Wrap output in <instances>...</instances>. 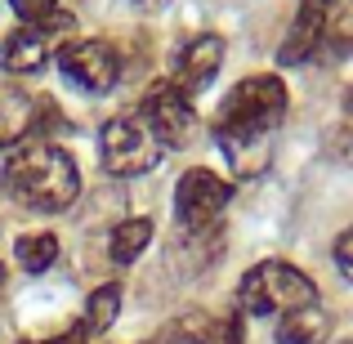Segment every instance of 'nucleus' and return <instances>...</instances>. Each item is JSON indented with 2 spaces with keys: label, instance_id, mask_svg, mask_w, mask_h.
<instances>
[{
  "label": "nucleus",
  "instance_id": "5701e85b",
  "mask_svg": "<svg viewBox=\"0 0 353 344\" xmlns=\"http://www.w3.org/2000/svg\"><path fill=\"white\" fill-rule=\"evenodd\" d=\"M0 291H5V264H0Z\"/></svg>",
  "mask_w": 353,
  "mask_h": 344
},
{
  "label": "nucleus",
  "instance_id": "39448f33",
  "mask_svg": "<svg viewBox=\"0 0 353 344\" xmlns=\"http://www.w3.org/2000/svg\"><path fill=\"white\" fill-rule=\"evenodd\" d=\"M99 156H103V170L117 179H134L148 174L161 161V143L152 139V130L139 117H112L99 130Z\"/></svg>",
  "mask_w": 353,
  "mask_h": 344
},
{
  "label": "nucleus",
  "instance_id": "dca6fc26",
  "mask_svg": "<svg viewBox=\"0 0 353 344\" xmlns=\"http://www.w3.org/2000/svg\"><path fill=\"white\" fill-rule=\"evenodd\" d=\"M117 313H121V286L108 282V286H99V291H90V300H85V322H81V327H85L90 336H103V331H112Z\"/></svg>",
  "mask_w": 353,
  "mask_h": 344
},
{
  "label": "nucleus",
  "instance_id": "aec40b11",
  "mask_svg": "<svg viewBox=\"0 0 353 344\" xmlns=\"http://www.w3.org/2000/svg\"><path fill=\"white\" fill-rule=\"evenodd\" d=\"M41 344H90V331L85 327H68V331H59V336L41 340Z\"/></svg>",
  "mask_w": 353,
  "mask_h": 344
},
{
  "label": "nucleus",
  "instance_id": "ddd939ff",
  "mask_svg": "<svg viewBox=\"0 0 353 344\" xmlns=\"http://www.w3.org/2000/svg\"><path fill=\"white\" fill-rule=\"evenodd\" d=\"M32 108L36 99H27L23 90H0V148H14L32 130Z\"/></svg>",
  "mask_w": 353,
  "mask_h": 344
},
{
  "label": "nucleus",
  "instance_id": "423d86ee",
  "mask_svg": "<svg viewBox=\"0 0 353 344\" xmlns=\"http://www.w3.org/2000/svg\"><path fill=\"white\" fill-rule=\"evenodd\" d=\"M59 72L68 85L85 90V94H112L121 81V50L103 36L68 41L59 50Z\"/></svg>",
  "mask_w": 353,
  "mask_h": 344
},
{
  "label": "nucleus",
  "instance_id": "f03ea898",
  "mask_svg": "<svg viewBox=\"0 0 353 344\" xmlns=\"http://www.w3.org/2000/svg\"><path fill=\"white\" fill-rule=\"evenodd\" d=\"M0 197H9L23 210H36V215H59L81 197V165L68 148L36 139L5 161Z\"/></svg>",
  "mask_w": 353,
  "mask_h": 344
},
{
  "label": "nucleus",
  "instance_id": "b1692460",
  "mask_svg": "<svg viewBox=\"0 0 353 344\" xmlns=\"http://www.w3.org/2000/svg\"><path fill=\"white\" fill-rule=\"evenodd\" d=\"M340 344H353V340H340Z\"/></svg>",
  "mask_w": 353,
  "mask_h": 344
},
{
  "label": "nucleus",
  "instance_id": "a211bd4d",
  "mask_svg": "<svg viewBox=\"0 0 353 344\" xmlns=\"http://www.w3.org/2000/svg\"><path fill=\"white\" fill-rule=\"evenodd\" d=\"M14 14L23 18L27 27H54L63 23V0H9Z\"/></svg>",
  "mask_w": 353,
  "mask_h": 344
},
{
  "label": "nucleus",
  "instance_id": "6ab92c4d",
  "mask_svg": "<svg viewBox=\"0 0 353 344\" xmlns=\"http://www.w3.org/2000/svg\"><path fill=\"white\" fill-rule=\"evenodd\" d=\"M336 268H340L345 282H353V228H345L336 237Z\"/></svg>",
  "mask_w": 353,
  "mask_h": 344
},
{
  "label": "nucleus",
  "instance_id": "6e6552de",
  "mask_svg": "<svg viewBox=\"0 0 353 344\" xmlns=\"http://www.w3.org/2000/svg\"><path fill=\"white\" fill-rule=\"evenodd\" d=\"M224 36H215V32H201V36H192L188 45L179 50V59H174V77H170V85L179 90V94H197V90H206L210 81L219 77V68H224Z\"/></svg>",
  "mask_w": 353,
  "mask_h": 344
},
{
  "label": "nucleus",
  "instance_id": "f3484780",
  "mask_svg": "<svg viewBox=\"0 0 353 344\" xmlns=\"http://www.w3.org/2000/svg\"><path fill=\"white\" fill-rule=\"evenodd\" d=\"M322 50L331 54H353V0H336L327 14V32H322Z\"/></svg>",
  "mask_w": 353,
  "mask_h": 344
},
{
  "label": "nucleus",
  "instance_id": "9b49d317",
  "mask_svg": "<svg viewBox=\"0 0 353 344\" xmlns=\"http://www.w3.org/2000/svg\"><path fill=\"white\" fill-rule=\"evenodd\" d=\"M331 336V318L318 309V304H304V309H291L277 318L273 340L277 344H322Z\"/></svg>",
  "mask_w": 353,
  "mask_h": 344
},
{
  "label": "nucleus",
  "instance_id": "9d476101",
  "mask_svg": "<svg viewBox=\"0 0 353 344\" xmlns=\"http://www.w3.org/2000/svg\"><path fill=\"white\" fill-rule=\"evenodd\" d=\"M50 63V36L45 27H14L0 36V72L9 77H36Z\"/></svg>",
  "mask_w": 353,
  "mask_h": 344
},
{
  "label": "nucleus",
  "instance_id": "4468645a",
  "mask_svg": "<svg viewBox=\"0 0 353 344\" xmlns=\"http://www.w3.org/2000/svg\"><path fill=\"white\" fill-rule=\"evenodd\" d=\"M148 241H152V219H125V224H117L112 237H108V259H112V264H134L148 250Z\"/></svg>",
  "mask_w": 353,
  "mask_h": 344
},
{
  "label": "nucleus",
  "instance_id": "f8f14e48",
  "mask_svg": "<svg viewBox=\"0 0 353 344\" xmlns=\"http://www.w3.org/2000/svg\"><path fill=\"white\" fill-rule=\"evenodd\" d=\"M152 344H224V327L210 322L206 313H188V318L165 322Z\"/></svg>",
  "mask_w": 353,
  "mask_h": 344
},
{
  "label": "nucleus",
  "instance_id": "f257e3e1",
  "mask_svg": "<svg viewBox=\"0 0 353 344\" xmlns=\"http://www.w3.org/2000/svg\"><path fill=\"white\" fill-rule=\"evenodd\" d=\"M291 94L273 72H259L246 77L228 90V99L215 112V143L228 152L237 174H259L268 161V143H273V130L282 125Z\"/></svg>",
  "mask_w": 353,
  "mask_h": 344
},
{
  "label": "nucleus",
  "instance_id": "0eeeda50",
  "mask_svg": "<svg viewBox=\"0 0 353 344\" xmlns=\"http://www.w3.org/2000/svg\"><path fill=\"white\" fill-rule=\"evenodd\" d=\"M139 121L152 130V139L161 148H183L197 130V112H192V99L179 94L170 81H157L148 85L143 103H139Z\"/></svg>",
  "mask_w": 353,
  "mask_h": 344
},
{
  "label": "nucleus",
  "instance_id": "7ed1b4c3",
  "mask_svg": "<svg viewBox=\"0 0 353 344\" xmlns=\"http://www.w3.org/2000/svg\"><path fill=\"white\" fill-rule=\"evenodd\" d=\"M304 304H318V282L286 259H264L237 282V309L250 318H268V313L282 318Z\"/></svg>",
  "mask_w": 353,
  "mask_h": 344
},
{
  "label": "nucleus",
  "instance_id": "2eb2a0df",
  "mask_svg": "<svg viewBox=\"0 0 353 344\" xmlns=\"http://www.w3.org/2000/svg\"><path fill=\"white\" fill-rule=\"evenodd\" d=\"M54 259H59V237L54 232H23L14 241V264L23 273H45V268H54Z\"/></svg>",
  "mask_w": 353,
  "mask_h": 344
},
{
  "label": "nucleus",
  "instance_id": "1a4fd4ad",
  "mask_svg": "<svg viewBox=\"0 0 353 344\" xmlns=\"http://www.w3.org/2000/svg\"><path fill=\"white\" fill-rule=\"evenodd\" d=\"M336 0H300V9H295V23L291 32H286L282 50H277V59L286 63V68H295V63L313 59V54L322 50V32H327V14Z\"/></svg>",
  "mask_w": 353,
  "mask_h": 344
},
{
  "label": "nucleus",
  "instance_id": "4be33fe9",
  "mask_svg": "<svg viewBox=\"0 0 353 344\" xmlns=\"http://www.w3.org/2000/svg\"><path fill=\"white\" fill-rule=\"evenodd\" d=\"M345 112H349V117H353V85H349V90H345Z\"/></svg>",
  "mask_w": 353,
  "mask_h": 344
},
{
  "label": "nucleus",
  "instance_id": "412c9836",
  "mask_svg": "<svg viewBox=\"0 0 353 344\" xmlns=\"http://www.w3.org/2000/svg\"><path fill=\"white\" fill-rule=\"evenodd\" d=\"M130 5H139V9H157V5H165V0H130Z\"/></svg>",
  "mask_w": 353,
  "mask_h": 344
},
{
  "label": "nucleus",
  "instance_id": "20e7f679",
  "mask_svg": "<svg viewBox=\"0 0 353 344\" xmlns=\"http://www.w3.org/2000/svg\"><path fill=\"white\" fill-rule=\"evenodd\" d=\"M228 201H233V183L219 179V174L206 170V165L183 170L179 183H174V219H179V228L188 232V237L215 232L219 215L228 210Z\"/></svg>",
  "mask_w": 353,
  "mask_h": 344
}]
</instances>
